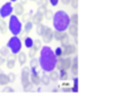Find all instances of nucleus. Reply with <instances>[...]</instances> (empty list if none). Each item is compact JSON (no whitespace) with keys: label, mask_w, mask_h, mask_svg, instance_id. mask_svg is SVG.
<instances>
[{"label":"nucleus","mask_w":129,"mask_h":106,"mask_svg":"<svg viewBox=\"0 0 129 106\" xmlns=\"http://www.w3.org/2000/svg\"><path fill=\"white\" fill-rule=\"evenodd\" d=\"M24 45H25V47H27V49H31V47H33V45H34V40L32 37H29V36H26V37L24 38Z\"/></svg>","instance_id":"6ab92c4d"},{"label":"nucleus","mask_w":129,"mask_h":106,"mask_svg":"<svg viewBox=\"0 0 129 106\" xmlns=\"http://www.w3.org/2000/svg\"><path fill=\"white\" fill-rule=\"evenodd\" d=\"M36 52H38V51H36L34 47H31V49H28V57L31 58V59H32V58H35Z\"/></svg>","instance_id":"f704fd0d"},{"label":"nucleus","mask_w":129,"mask_h":106,"mask_svg":"<svg viewBox=\"0 0 129 106\" xmlns=\"http://www.w3.org/2000/svg\"><path fill=\"white\" fill-rule=\"evenodd\" d=\"M2 91H5V93H14L15 91V89L13 88V87H10V86H5L4 87V89H2Z\"/></svg>","instance_id":"e433bc0d"},{"label":"nucleus","mask_w":129,"mask_h":106,"mask_svg":"<svg viewBox=\"0 0 129 106\" xmlns=\"http://www.w3.org/2000/svg\"><path fill=\"white\" fill-rule=\"evenodd\" d=\"M27 55L28 54H25V52H22V51L17 54V60L20 63V66H25V63L27 61Z\"/></svg>","instance_id":"2eb2a0df"},{"label":"nucleus","mask_w":129,"mask_h":106,"mask_svg":"<svg viewBox=\"0 0 129 106\" xmlns=\"http://www.w3.org/2000/svg\"><path fill=\"white\" fill-rule=\"evenodd\" d=\"M54 53H56V55L58 58H62V57H64V54H63V47L62 46H58L56 50H54Z\"/></svg>","instance_id":"7c9ffc66"},{"label":"nucleus","mask_w":129,"mask_h":106,"mask_svg":"<svg viewBox=\"0 0 129 106\" xmlns=\"http://www.w3.org/2000/svg\"><path fill=\"white\" fill-rule=\"evenodd\" d=\"M44 27H45V25H43V24L36 25V34H38L39 36L43 35V33H44Z\"/></svg>","instance_id":"bb28decb"},{"label":"nucleus","mask_w":129,"mask_h":106,"mask_svg":"<svg viewBox=\"0 0 129 106\" xmlns=\"http://www.w3.org/2000/svg\"><path fill=\"white\" fill-rule=\"evenodd\" d=\"M29 67H31V69H36L38 67H40V61H39V59L32 58L31 61H29Z\"/></svg>","instance_id":"393cba45"},{"label":"nucleus","mask_w":129,"mask_h":106,"mask_svg":"<svg viewBox=\"0 0 129 106\" xmlns=\"http://www.w3.org/2000/svg\"><path fill=\"white\" fill-rule=\"evenodd\" d=\"M47 10H48V8H47V7H44V6H39V8H38V11H39V13L43 14V15H45Z\"/></svg>","instance_id":"58836bf2"},{"label":"nucleus","mask_w":129,"mask_h":106,"mask_svg":"<svg viewBox=\"0 0 129 106\" xmlns=\"http://www.w3.org/2000/svg\"><path fill=\"white\" fill-rule=\"evenodd\" d=\"M15 64H16V59H7L6 61V66L8 69H14L15 68Z\"/></svg>","instance_id":"a878e982"},{"label":"nucleus","mask_w":129,"mask_h":106,"mask_svg":"<svg viewBox=\"0 0 129 106\" xmlns=\"http://www.w3.org/2000/svg\"><path fill=\"white\" fill-rule=\"evenodd\" d=\"M70 22H71V24H74V25H78V15L77 14H73V15L70 16Z\"/></svg>","instance_id":"72a5a7b5"},{"label":"nucleus","mask_w":129,"mask_h":106,"mask_svg":"<svg viewBox=\"0 0 129 106\" xmlns=\"http://www.w3.org/2000/svg\"><path fill=\"white\" fill-rule=\"evenodd\" d=\"M5 63H6V58L0 54V66H2V64H5Z\"/></svg>","instance_id":"79ce46f5"},{"label":"nucleus","mask_w":129,"mask_h":106,"mask_svg":"<svg viewBox=\"0 0 129 106\" xmlns=\"http://www.w3.org/2000/svg\"><path fill=\"white\" fill-rule=\"evenodd\" d=\"M39 61H40V68L42 69L44 72L49 73L50 71L56 69L58 57H57L54 51L50 46H43L42 49L40 50Z\"/></svg>","instance_id":"f257e3e1"},{"label":"nucleus","mask_w":129,"mask_h":106,"mask_svg":"<svg viewBox=\"0 0 129 106\" xmlns=\"http://www.w3.org/2000/svg\"><path fill=\"white\" fill-rule=\"evenodd\" d=\"M7 46L10 49L11 53L14 54H18L20 51H22V47H23V43L20 41V38L16 35H13V37L9 38V41L7 42Z\"/></svg>","instance_id":"39448f33"},{"label":"nucleus","mask_w":129,"mask_h":106,"mask_svg":"<svg viewBox=\"0 0 129 106\" xmlns=\"http://www.w3.org/2000/svg\"><path fill=\"white\" fill-rule=\"evenodd\" d=\"M42 37H43V42L45 44H50L52 42V40H54V32L52 31L51 27L49 26L44 27V33H43Z\"/></svg>","instance_id":"0eeeda50"},{"label":"nucleus","mask_w":129,"mask_h":106,"mask_svg":"<svg viewBox=\"0 0 129 106\" xmlns=\"http://www.w3.org/2000/svg\"><path fill=\"white\" fill-rule=\"evenodd\" d=\"M33 11H29V13H26L24 14V15L22 16V22L23 23H26V22H29V20H32V17H33Z\"/></svg>","instance_id":"b1692460"},{"label":"nucleus","mask_w":129,"mask_h":106,"mask_svg":"<svg viewBox=\"0 0 129 106\" xmlns=\"http://www.w3.org/2000/svg\"><path fill=\"white\" fill-rule=\"evenodd\" d=\"M38 4H39V6H44V7H47L48 5L50 4V0H39Z\"/></svg>","instance_id":"4c0bfd02"},{"label":"nucleus","mask_w":129,"mask_h":106,"mask_svg":"<svg viewBox=\"0 0 129 106\" xmlns=\"http://www.w3.org/2000/svg\"><path fill=\"white\" fill-rule=\"evenodd\" d=\"M63 47V54L64 57H70V55H74L77 53V45L75 44H68L66 46H62Z\"/></svg>","instance_id":"6e6552de"},{"label":"nucleus","mask_w":129,"mask_h":106,"mask_svg":"<svg viewBox=\"0 0 129 106\" xmlns=\"http://www.w3.org/2000/svg\"><path fill=\"white\" fill-rule=\"evenodd\" d=\"M33 26H34V23L32 22V20H29V22L24 23V32H25V34H28L29 32L32 31Z\"/></svg>","instance_id":"412c9836"},{"label":"nucleus","mask_w":129,"mask_h":106,"mask_svg":"<svg viewBox=\"0 0 129 106\" xmlns=\"http://www.w3.org/2000/svg\"><path fill=\"white\" fill-rule=\"evenodd\" d=\"M33 47L36 50V51H40V50L43 47V46H42V41H41V40H35V41H34Z\"/></svg>","instance_id":"c756f323"},{"label":"nucleus","mask_w":129,"mask_h":106,"mask_svg":"<svg viewBox=\"0 0 129 106\" xmlns=\"http://www.w3.org/2000/svg\"><path fill=\"white\" fill-rule=\"evenodd\" d=\"M60 72V80H67L68 79V70H64V69H62V70L59 71Z\"/></svg>","instance_id":"2f4dec72"},{"label":"nucleus","mask_w":129,"mask_h":106,"mask_svg":"<svg viewBox=\"0 0 129 106\" xmlns=\"http://www.w3.org/2000/svg\"><path fill=\"white\" fill-rule=\"evenodd\" d=\"M53 16H54L53 11L48 9L47 13H45V15H44V17H45V19H48V20H52V19H53Z\"/></svg>","instance_id":"473e14b6"},{"label":"nucleus","mask_w":129,"mask_h":106,"mask_svg":"<svg viewBox=\"0 0 129 106\" xmlns=\"http://www.w3.org/2000/svg\"><path fill=\"white\" fill-rule=\"evenodd\" d=\"M52 24H53V28H56L57 31L66 32L71 24L70 16L64 10H58L54 13L53 19H52Z\"/></svg>","instance_id":"f03ea898"},{"label":"nucleus","mask_w":129,"mask_h":106,"mask_svg":"<svg viewBox=\"0 0 129 106\" xmlns=\"http://www.w3.org/2000/svg\"><path fill=\"white\" fill-rule=\"evenodd\" d=\"M31 81L34 86H40L42 84V80H41V76L39 75V72L36 71V69H31Z\"/></svg>","instance_id":"1a4fd4ad"},{"label":"nucleus","mask_w":129,"mask_h":106,"mask_svg":"<svg viewBox=\"0 0 129 106\" xmlns=\"http://www.w3.org/2000/svg\"><path fill=\"white\" fill-rule=\"evenodd\" d=\"M43 17H44V15H43V14L36 11V13L33 15V17H32V22L34 23V25H35V26H36V25H39V24H42Z\"/></svg>","instance_id":"f8f14e48"},{"label":"nucleus","mask_w":129,"mask_h":106,"mask_svg":"<svg viewBox=\"0 0 129 106\" xmlns=\"http://www.w3.org/2000/svg\"><path fill=\"white\" fill-rule=\"evenodd\" d=\"M9 1H11V2H16V1H18V0H9Z\"/></svg>","instance_id":"49530a36"},{"label":"nucleus","mask_w":129,"mask_h":106,"mask_svg":"<svg viewBox=\"0 0 129 106\" xmlns=\"http://www.w3.org/2000/svg\"><path fill=\"white\" fill-rule=\"evenodd\" d=\"M1 18H2V17H1V16H0V19H1Z\"/></svg>","instance_id":"09e8293b"},{"label":"nucleus","mask_w":129,"mask_h":106,"mask_svg":"<svg viewBox=\"0 0 129 106\" xmlns=\"http://www.w3.org/2000/svg\"><path fill=\"white\" fill-rule=\"evenodd\" d=\"M70 5H71V7H73L74 9H77L78 8V0H71Z\"/></svg>","instance_id":"ea45409f"},{"label":"nucleus","mask_w":129,"mask_h":106,"mask_svg":"<svg viewBox=\"0 0 129 106\" xmlns=\"http://www.w3.org/2000/svg\"><path fill=\"white\" fill-rule=\"evenodd\" d=\"M14 13H15L17 16H23L25 14L24 5L20 4V2H15V6H14Z\"/></svg>","instance_id":"9d476101"},{"label":"nucleus","mask_w":129,"mask_h":106,"mask_svg":"<svg viewBox=\"0 0 129 106\" xmlns=\"http://www.w3.org/2000/svg\"><path fill=\"white\" fill-rule=\"evenodd\" d=\"M66 35V32H61V31H54V40L58 41V42H61V40L63 38V36Z\"/></svg>","instance_id":"4be33fe9"},{"label":"nucleus","mask_w":129,"mask_h":106,"mask_svg":"<svg viewBox=\"0 0 129 106\" xmlns=\"http://www.w3.org/2000/svg\"><path fill=\"white\" fill-rule=\"evenodd\" d=\"M8 25H9V32H10L13 35L18 36L24 32L23 22L18 18V16L16 15V14H14V15H11L10 17H9Z\"/></svg>","instance_id":"7ed1b4c3"},{"label":"nucleus","mask_w":129,"mask_h":106,"mask_svg":"<svg viewBox=\"0 0 129 106\" xmlns=\"http://www.w3.org/2000/svg\"><path fill=\"white\" fill-rule=\"evenodd\" d=\"M0 54L4 55L5 58H8L9 55L11 54V51H10V49L6 45V46H2L1 49H0Z\"/></svg>","instance_id":"5701e85b"},{"label":"nucleus","mask_w":129,"mask_h":106,"mask_svg":"<svg viewBox=\"0 0 129 106\" xmlns=\"http://www.w3.org/2000/svg\"><path fill=\"white\" fill-rule=\"evenodd\" d=\"M8 78H9V81H10V84H13V82L16 81V75L14 72H9L8 73Z\"/></svg>","instance_id":"c9c22d12"},{"label":"nucleus","mask_w":129,"mask_h":106,"mask_svg":"<svg viewBox=\"0 0 129 106\" xmlns=\"http://www.w3.org/2000/svg\"><path fill=\"white\" fill-rule=\"evenodd\" d=\"M31 67H24L23 66V69H22V86L24 87V90L25 91H31L33 89V86L34 85L32 84L31 81Z\"/></svg>","instance_id":"20e7f679"},{"label":"nucleus","mask_w":129,"mask_h":106,"mask_svg":"<svg viewBox=\"0 0 129 106\" xmlns=\"http://www.w3.org/2000/svg\"><path fill=\"white\" fill-rule=\"evenodd\" d=\"M70 73L75 77V76L78 75V58L77 55L73 58V66H71V69H70Z\"/></svg>","instance_id":"9b49d317"},{"label":"nucleus","mask_w":129,"mask_h":106,"mask_svg":"<svg viewBox=\"0 0 129 106\" xmlns=\"http://www.w3.org/2000/svg\"><path fill=\"white\" fill-rule=\"evenodd\" d=\"M49 76H50V78H51L52 81H58V80L60 79V72H59V70L57 71L56 69H54V70H52V71H50Z\"/></svg>","instance_id":"a211bd4d"},{"label":"nucleus","mask_w":129,"mask_h":106,"mask_svg":"<svg viewBox=\"0 0 129 106\" xmlns=\"http://www.w3.org/2000/svg\"><path fill=\"white\" fill-rule=\"evenodd\" d=\"M57 70H62L63 69V57L62 58H58V61H57V67H56Z\"/></svg>","instance_id":"c85d7f7f"},{"label":"nucleus","mask_w":129,"mask_h":106,"mask_svg":"<svg viewBox=\"0 0 129 106\" xmlns=\"http://www.w3.org/2000/svg\"><path fill=\"white\" fill-rule=\"evenodd\" d=\"M41 80H42V85H44V86H49L52 81L51 78H50V76L45 75V73H43V75L41 76Z\"/></svg>","instance_id":"aec40b11"},{"label":"nucleus","mask_w":129,"mask_h":106,"mask_svg":"<svg viewBox=\"0 0 129 106\" xmlns=\"http://www.w3.org/2000/svg\"><path fill=\"white\" fill-rule=\"evenodd\" d=\"M68 32H69V35L73 36V37H78V27L77 25H74V24H70L68 28Z\"/></svg>","instance_id":"4468645a"},{"label":"nucleus","mask_w":129,"mask_h":106,"mask_svg":"<svg viewBox=\"0 0 129 106\" xmlns=\"http://www.w3.org/2000/svg\"><path fill=\"white\" fill-rule=\"evenodd\" d=\"M8 84H10L9 81V78H8V75L4 72H0V86H7Z\"/></svg>","instance_id":"dca6fc26"},{"label":"nucleus","mask_w":129,"mask_h":106,"mask_svg":"<svg viewBox=\"0 0 129 106\" xmlns=\"http://www.w3.org/2000/svg\"><path fill=\"white\" fill-rule=\"evenodd\" d=\"M13 11H14V6H13V2L8 1L6 4H4L0 8V16L2 18H7V17H10L13 15Z\"/></svg>","instance_id":"423d86ee"},{"label":"nucleus","mask_w":129,"mask_h":106,"mask_svg":"<svg viewBox=\"0 0 129 106\" xmlns=\"http://www.w3.org/2000/svg\"><path fill=\"white\" fill-rule=\"evenodd\" d=\"M71 0H61V4L62 5H70Z\"/></svg>","instance_id":"37998d69"},{"label":"nucleus","mask_w":129,"mask_h":106,"mask_svg":"<svg viewBox=\"0 0 129 106\" xmlns=\"http://www.w3.org/2000/svg\"><path fill=\"white\" fill-rule=\"evenodd\" d=\"M29 1H36V0H29Z\"/></svg>","instance_id":"de8ad7c7"},{"label":"nucleus","mask_w":129,"mask_h":106,"mask_svg":"<svg viewBox=\"0 0 129 106\" xmlns=\"http://www.w3.org/2000/svg\"><path fill=\"white\" fill-rule=\"evenodd\" d=\"M71 66H73V58L71 57H66L63 58V69L64 70H70Z\"/></svg>","instance_id":"ddd939ff"},{"label":"nucleus","mask_w":129,"mask_h":106,"mask_svg":"<svg viewBox=\"0 0 129 106\" xmlns=\"http://www.w3.org/2000/svg\"><path fill=\"white\" fill-rule=\"evenodd\" d=\"M74 40H75V45H77V44H78V40H77V37H74Z\"/></svg>","instance_id":"a18cd8bd"},{"label":"nucleus","mask_w":129,"mask_h":106,"mask_svg":"<svg viewBox=\"0 0 129 106\" xmlns=\"http://www.w3.org/2000/svg\"><path fill=\"white\" fill-rule=\"evenodd\" d=\"M9 31V25L7 24V22H5L4 18L0 19V33L1 34H6Z\"/></svg>","instance_id":"f3484780"},{"label":"nucleus","mask_w":129,"mask_h":106,"mask_svg":"<svg viewBox=\"0 0 129 106\" xmlns=\"http://www.w3.org/2000/svg\"><path fill=\"white\" fill-rule=\"evenodd\" d=\"M61 46H66V45H68V44H70V37H69V35L66 33V35L63 36V38L61 40Z\"/></svg>","instance_id":"cd10ccee"},{"label":"nucleus","mask_w":129,"mask_h":106,"mask_svg":"<svg viewBox=\"0 0 129 106\" xmlns=\"http://www.w3.org/2000/svg\"><path fill=\"white\" fill-rule=\"evenodd\" d=\"M19 1H20V4H23V5H26L27 2L29 1V0H19Z\"/></svg>","instance_id":"c03bdc74"},{"label":"nucleus","mask_w":129,"mask_h":106,"mask_svg":"<svg viewBox=\"0 0 129 106\" xmlns=\"http://www.w3.org/2000/svg\"><path fill=\"white\" fill-rule=\"evenodd\" d=\"M59 1H60V0H50V4H51L52 7H57L59 4Z\"/></svg>","instance_id":"a19ab883"}]
</instances>
